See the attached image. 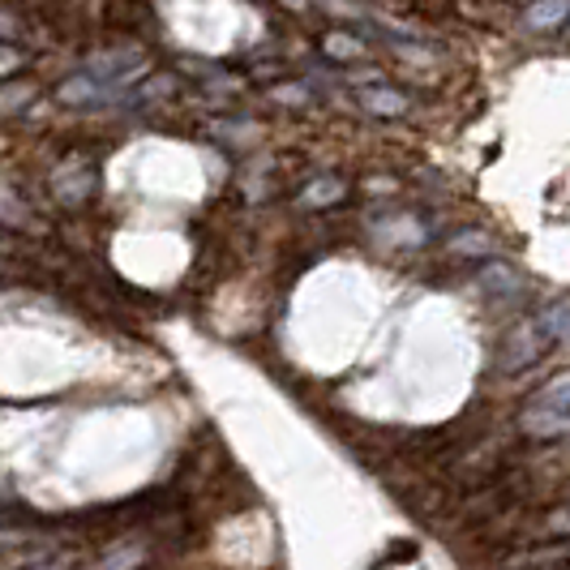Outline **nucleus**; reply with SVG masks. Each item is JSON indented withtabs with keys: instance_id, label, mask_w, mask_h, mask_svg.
<instances>
[{
	"instance_id": "nucleus-1",
	"label": "nucleus",
	"mask_w": 570,
	"mask_h": 570,
	"mask_svg": "<svg viewBox=\"0 0 570 570\" xmlns=\"http://www.w3.org/2000/svg\"><path fill=\"white\" fill-rule=\"evenodd\" d=\"M544 343H549V331H544L541 322H523V326H514L507 331V340H502V370L507 373H519L528 370V365H537L544 352Z\"/></svg>"
},
{
	"instance_id": "nucleus-2",
	"label": "nucleus",
	"mask_w": 570,
	"mask_h": 570,
	"mask_svg": "<svg viewBox=\"0 0 570 570\" xmlns=\"http://www.w3.org/2000/svg\"><path fill=\"white\" fill-rule=\"evenodd\" d=\"M52 558V544L27 537V532H0V570H22L35 562H48Z\"/></svg>"
},
{
	"instance_id": "nucleus-3",
	"label": "nucleus",
	"mask_w": 570,
	"mask_h": 570,
	"mask_svg": "<svg viewBox=\"0 0 570 570\" xmlns=\"http://www.w3.org/2000/svg\"><path fill=\"white\" fill-rule=\"evenodd\" d=\"M523 433H532V438H570V412H544V407H532L528 403V412H523Z\"/></svg>"
},
{
	"instance_id": "nucleus-4",
	"label": "nucleus",
	"mask_w": 570,
	"mask_h": 570,
	"mask_svg": "<svg viewBox=\"0 0 570 570\" xmlns=\"http://www.w3.org/2000/svg\"><path fill=\"white\" fill-rule=\"evenodd\" d=\"M361 104H365V112H373V116H400V112H407V99H403L400 90H391V86H373V90H361Z\"/></svg>"
},
{
	"instance_id": "nucleus-5",
	"label": "nucleus",
	"mask_w": 570,
	"mask_h": 570,
	"mask_svg": "<svg viewBox=\"0 0 570 570\" xmlns=\"http://www.w3.org/2000/svg\"><path fill=\"white\" fill-rule=\"evenodd\" d=\"M532 407H544V412H570V373L549 377L541 391H537Z\"/></svg>"
},
{
	"instance_id": "nucleus-6",
	"label": "nucleus",
	"mask_w": 570,
	"mask_h": 570,
	"mask_svg": "<svg viewBox=\"0 0 570 570\" xmlns=\"http://www.w3.org/2000/svg\"><path fill=\"white\" fill-rule=\"evenodd\" d=\"M544 331H549V340H562V343H570V296H562V301H553L549 309H544L541 317Z\"/></svg>"
},
{
	"instance_id": "nucleus-7",
	"label": "nucleus",
	"mask_w": 570,
	"mask_h": 570,
	"mask_svg": "<svg viewBox=\"0 0 570 570\" xmlns=\"http://www.w3.org/2000/svg\"><path fill=\"white\" fill-rule=\"evenodd\" d=\"M60 99H65V104H95V99H104V82L90 78V73L69 78V82L60 86Z\"/></svg>"
},
{
	"instance_id": "nucleus-8",
	"label": "nucleus",
	"mask_w": 570,
	"mask_h": 570,
	"mask_svg": "<svg viewBox=\"0 0 570 570\" xmlns=\"http://www.w3.org/2000/svg\"><path fill=\"white\" fill-rule=\"evenodd\" d=\"M567 13H570V0H537V4L528 9V22L537 30H549V27H558Z\"/></svg>"
},
{
	"instance_id": "nucleus-9",
	"label": "nucleus",
	"mask_w": 570,
	"mask_h": 570,
	"mask_svg": "<svg viewBox=\"0 0 570 570\" xmlns=\"http://www.w3.org/2000/svg\"><path fill=\"white\" fill-rule=\"evenodd\" d=\"M142 562H146L142 544H129V549L120 544V549H112L108 558H99V562H95V570H138Z\"/></svg>"
},
{
	"instance_id": "nucleus-10",
	"label": "nucleus",
	"mask_w": 570,
	"mask_h": 570,
	"mask_svg": "<svg viewBox=\"0 0 570 570\" xmlns=\"http://www.w3.org/2000/svg\"><path fill=\"white\" fill-rule=\"evenodd\" d=\"M340 198H343V180H331V176L309 180V185H305V194H301L305 206H331V202H340Z\"/></svg>"
},
{
	"instance_id": "nucleus-11",
	"label": "nucleus",
	"mask_w": 570,
	"mask_h": 570,
	"mask_svg": "<svg viewBox=\"0 0 570 570\" xmlns=\"http://www.w3.org/2000/svg\"><path fill=\"white\" fill-rule=\"evenodd\" d=\"M326 52H331L335 60H361L365 57L361 39H352V35H326Z\"/></svg>"
},
{
	"instance_id": "nucleus-12",
	"label": "nucleus",
	"mask_w": 570,
	"mask_h": 570,
	"mask_svg": "<svg viewBox=\"0 0 570 570\" xmlns=\"http://www.w3.org/2000/svg\"><path fill=\"white\" fill-rule=\"evenodd\" d=\"M549 532H570V511L553 514V519H549Z\"/></svg>"
},
{
	"instance_id": "nucleus-13",
	"label": "nucleus",
	"mask_w": 570,
	"mask_h": 570,
	"mask_svg": "<svg viewBox=\"0 0 570 570\" xmlns=\"http://www.w3.org/2000/svg\"><path fill=\"white\" fill-rule=\"evenodd\" d=\"M18 52H9V48H0V69H13V65H18Z\"/></svg>"
},
{
	"instance_id": "nucleus-14",
	"label": "nucleus",
	"mask_w": 570,
	"mask_h": 570,
	"mask_svg": "<svg viewBox=\"0 0 570 570\" xmlns=\"http://www.w3.org/2000/svg\"><path fill=\"white\" fill-rule=\"evenodd\" d=\"M22 570H65V567H60V562H52V558H48V562H35V567H22Z\"/></svg>"
},
{
	"instance_id": "nucleus-15",
	"label": "nucleus",
	"mask_w": 570,
	"mask_h": 570,
	"mask_svg": "<svg viewBox=\"0 0 570 570\" xmlns=\"http://www.w3.org/2000/svg\"><path fill=\"white\" fill-rule=\"evenodd\" d=\"M0 279H4V266H0Z\"/></svg>"
}]
</instances>
